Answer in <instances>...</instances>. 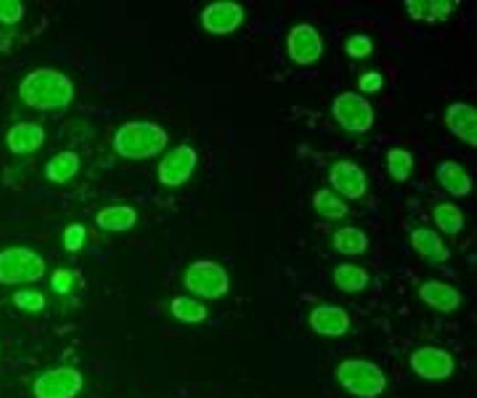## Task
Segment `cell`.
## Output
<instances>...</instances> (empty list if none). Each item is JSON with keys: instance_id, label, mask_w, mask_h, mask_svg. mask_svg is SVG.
Returning a JSON list of instances; mask_svg holds the SVG:
<instances>
[{"instance_id": "1", "label": "cell", "mask_w": 477, "mask_h": 398, "mask_svg": "<svg viewBox=\"0 0 477 398\" xmlns=\"http://www.w3.org/2000/svg\"><path fill=\"white\" fill-rule=\"evenodd\" d=\"M22 102L36 111H61L71 105L75 88L71 78L55 69H36L22 80L19 86Z\"/></svg>"}, {"instance_id": "2", "label": "cell", "mask_w": 477, "mask_h": 398, "mask_svg": "<svg viewBox=\"0 0 477 398\" xmlns=\"http://www.w3.org/2000/svg\"><path fill=\"white\" fill-rule=\"evenodd\" d=\"M170 136L154 121H127L114 134L112 146L121 158L131 160L156 158L165 150Z\"/></svg>"}, {"instance_id": "3", "label": "cell", "mask_w": 477, "mask_h": 398, "mask_svg": "<svg viewBox=\"0 0 477 398\" xmlns=\"http://www.w3.org/2000/svg\"><path fill=\"white\" fill-rule=\"evenodd\" d=\"M337 381L358 398H376L388 387L381 367L369 360H344L336 371Z\"/></svg>"}, {"instance_id": "4", "label": "cell", "mask_w": 477, "mask_h": 398, "mask_svg": "<svg viewBox=\"0 0 477 398\" xmlns=\"http://www.w3.org/2000/svg\"><path fill=\"white\" fill-rule=\"evenodd\" d=\"M47 271L41 254L28 247H8L0 251V284L20 285L39 282Z\"/></svg>"}, {"instance_id": "5", "label": "cell", "mask_w": 477, "mask_h": 398, "mask_svg": "<svg viewBox=\"0 0 477 398\" xmlns=\"http://www.w3.org/2000/svg\"><path fill=\"white\" fill-rule=\"evenodd\" d=\"M184 286L195 296L218 300L229 293V274L217 261L196 260L185 271Z\"/></svg>"}, {"instance_id": "6", "label": "cell", "mask_w": 477, "mask_h": 398, "mask_svg": "<svg viewBox=\"0 0 477 398\" xmlns=\"http://www.w3.org/2000/svg\"><path fill=\"white\" fill-rule=\"evenodd\" d=\"M331 114L341 128H344L349 133H369L375 123L373 106L358 92L337 95L331 106Z\"/></svg>"}, {"instance_id": "7", "label": "cell", "mask_w": 477, "mask_h": 398, "mask_svg": "<svg viewBox=\"0 0 477 398\" xmlns=\"http://www.w3.org/2000/svg\"><path fill=\"white\" fill-rule=\"evenodd\" d=\"M83 387V373L77 367H55L35 379L33 395L35 398H77Z\"/></svg>"}, {"instance_id": "8", "label": "cell", "mask_w": 477, "mask_h": 398, "mask_svg": "<svg viewBox=\"0 0 477 398\" xmlns=\"http://www.w3.org/2000/svg\"><path fill=\"white\" fill-rule=\"evenodd\" d=\"M196 165L197 152L193 146H176L158 165L159 183L172 189L181 187L193 176Z\"/></svg>"}, {"instance_id": "9", "label": "cell", "mask_w": 477, "mask_h": 398, "mask_svg": "<svg viewBox=\"0 0 477 398\" xmlns=\"http://www.w3.org/2000/svg\"><path fill=\"white\" fill-rule=\"evenodd\" d=\"M289 58L299 66L318 63L324 55V39L312 24H297L291 28L287 38Z\"/></svg>"}, {"instance_id": "10", "label": "cell", "mask_w": 477, "mask_h": 398, "mask_svg": "<svg viewBox=\"0 0 477 398\" xmlns=\"http://www.w3.org/2000/svg\"><path fill=\"white\" fill-rule=\"evenodd\" d=\"M411 367L420 378L440 381L451 377L456 371V361L443 348L421 347L412 352L409 358Z\"/></svg>"}, {"instance_id": "11", "label": "cell", "mask_w": 477, "mask_h": 398, "mask_svg": "<svg viewBox=\"0 0 477 398\" xmlns=\"http://www.w3.org/2000/svg\"><path fill=\"white\" fill-rule=\"evenodd\" d=\"M244 20L246 12L235 2H213L204 8L201 13L204 30L215 36H226L236 32Z\"/></svg>"}, {"instance_id": "12", "label": "cell", "mask_w": 477, "mask_h": 398, "mask_svg": "<svg viewBox=\"0 0 477 398\" xmlns=\"http://www.w3.org/2000/svg\"><path fill=\"white\" fill-rule=\"evenodd\" d=\"M328 181L333 189L351 201L361 199L369 189L367 175L351 160H339L330 168Z\"/></svg>"}, {"instance_id": "13", "label": "cell", "mask_w": 477, "mask_h": 398, "mask_svg": "<svg viewBox=\"0 0 477 398\" xmlns=\"http://www.w3.org/2000/svg\"><path fill=\"white\" fill-rule=\"evenodd\" d=\"M308 324L318 335L341 338L350 330V316L337 305H319L310 313Z\"/></svg>"}, {"instance_id": "14", "label": "cell", "mask_w": 477, "mask_h": 398, "mask_svg": "<svg viewBox=\"0 0 477 398\" xmlns=\"http://www.w3.org/2000/svg\"><path fill=\"white\" fill-rule=\"evenodd\" d=\"M445 125L458 140L477 148V111L464 102L452 103L445 113Z\"/></svg>"}, {"instance_id": "15", "label": "cell", "mask_w": 477, "mask_h": 398, "mask_svg": "<svg viewBox=\"0 0 477 398\" xmlns=\"http://www.w3.org/2000/svg\"><path fill=\"white\" fill-rule=\"evenodd\" d=\"M420 299L434 310L439 313L450 315L452 311L458 310L462 304V294L458 288L451 285L440 282V280H429L421 285L419 290Z\"/></svg>"}, {"instance_id": "16", "label": "cell", "mask_w": 477, "mask_h": 398, "mask_svg": "<svg viewBox=\"0 0 477 398\" xmlns=\"http://www.w3.org/2000/svg\"><path fill=\"white\" fill-rule=\"evenodd\" d=\"M44 128L38 125V123L20 121V123H16L14 127L8 129V150L13 154H18V156L38 152L39 148L44 145Z\"/></svg>"}, {"instance_id": "17", "label": "cell", "mask_w": 477, "mask_h": 398, "mask_svg": "<svg viewBox=\"0 0 477 398\" xmlns=\"http://www.w3.org/2000/svg\"><path fill=\"white\" fill-rule=\"evenodd\" d=\"M411 246L414 247L415 253L420 254L423 259L434 263H443L451 259V251L433 229L419 228L412 230Z\"/></svg>"}, {"instance_id": "18", "label": "cell", "mask_w": 477, "mask_h": 398, "mask_svg": "<svg viewBox=\"0 0 477 398\" xmlns=\"http://www.w3.org/2000/svg\"><path fill=\"white\" fill-rule=\"evenodd\" d=\"M437 181L440 187L446 190L454 198H465L473 190V179L470 173L462 165L454 160H443L437 165Z\"/></svg>"}, {"instance_id": "19", "label": "cell", "mask_w": 477, "mask_h": 398, "mask_svg": "<svg viewBox=\"0 0 477 398\" xmlns=\"http://www.w3.org/2000/svg\"><path fill=\"white\" fill-rule=\"evenodd\" d=\"M404 7L412 20L435 24L450 20L454 4L448 0H407Z\"/></svg>"}, {"instance_id": "20", "label": "cell", "mask_w": 477, "mask_h": 398, "mask_svg": "<svg viewBox=\"0 0 477 398\" xmlns=\"http://www.w3.org/2000/svg\"><path fill=\"white\" fill-rule=\"evenodd\" d=\"M137 218V212L131 206H111L96 214V222L106 232H127L135 226Z\"/></svg>"}, {"instance_id": "21", "label": "cell", "mask_w": 477, "mask_h": 398, "mask_svg": "<svg viewBox=\"0 0 477 398\" xmlns=\"http://www.w3.org/2000/svg\"><path fill=\"white\" fill-rule=\"evenodd\" d=\"M81 167L80 154L72 150L58 152L45 165V177L55 183H69L77 176Z\"/></svg>"}, {"instance_id": "22", "label": "cell", "mask_w": 477, "mask_h": 398, "mask_svg": "<svg viewBox=\"0 0 477 398\" xmlns=\"http://www.w3.org/2000/svg\"><path fill=\"white\" fill-rule=\"evenodd\" d=\"M370 240L361 229L345 226L333 235V246L345 257H358L369 249Z\"/></svg>"}, {"instance_id": "23", "label": "cell", "mask_w": 477, "mask_h": 398, "mask_svg": "<svg viewBox=\"0 0 477 398\" xmlns=\"http://www.w3.org/2000/svg\"><path fill=\"white\" fill-rule=\"evenodd\" d=\"M333 278L337 288L344 293H361L370 284V274L364 268L351 263L336 266Z\"/></svg>"}, {"instance_id": "24", "label": "cell", "mask_w": 477, "mask_h": 398, "mask_svg": "<svg viewBox=\"0 0 477 398\" xmlns=\"http://www.w3.org/2000/svg\"><path fill=\"white\" fill-rule=\"evenodd\" d=\"M434 222L435 226L450 237H456L465 228L464 212L458 209L456 204L442 203L434 209Z\"/></svg>"}, {"instance_id": "25", "label": "cell", "mask_w": 477, "mask_h": 398, "mask_svg": "<svg viewBox=\"0 0 477 398\" xmlns=\"http://www.w3.org/2000/svg\"><path fill=\"white\" fill-rule=\"evenodd\" d=\"M312 207L327 220H342L349 215V206L328 189H320L314 193Z\"/></svg>"}, {"instance_id": "26", "label": "cell", "mask_w": 477, "mask_h": 398, "mask_svg": "<svg viewBox=\"0 0 477 398\" xmlns=\"http://www.w3.org/2000/svg\"><path fill=\"white\" fill-rule=\"evenodd\" d=\"M170 311L178 321L185 324L204 323L209 317V310L205 305L187 296L174 297L170 304Z\"/></svg>"}, {"instance_id": "27", "label": "cell", "mask_w": 477, "mask_h": 398, "mask_svg": "<svg viewBox=\"0 0 477 398\" xmlns=\"http://www.w3.org/2000/svg\"><path fill=\"white\" fill-rule=\"evenodd\" d=\"M390 177L396 183H407L414 168L412 154L403 148H390L386 154Z\"/></svg>"}, {"instance_id": "28", "label": "cell", "mask_w": 477, "mask_h": 398, "mask_svg": "<svg viewBox=\"0 0 477 398\" xmlns=\"http://www.w3.org/2000/svg\"><path fill=\"white\" fill-rule=\"evenodd\" d=\"M13 304L26 313H41L47 307V299L38 290H18L13 294Z\"/></svg>"}, {"instance_id": "29", "label": "cell", "mask_w": 477, "mask_h": 398, "mask_svg": "<svg viewBox=\"0 0 477 398\" xmlns=\"http://www.w3.org/2000/svg\"><path fill=\"white\" fill-rule=\"evenodd\" d=\"M86 237H88L86 226L78 224V222H73V224L67 226L65 230H64V247H65L69 253H78V251L83 249L84 243H86Z\"/></svg>"}, {"instance_id": "30", "label": "cell", "mask_w": 477, "mask_h": 398, "mask_svg": "<svg viewBox=\"0 0 477 398\" xmlns=\"http://www.w3.org/2000/svg\"><path fill=\"white\" fill-rule=\"evenodd\" d=\"M345 53L351 58L363 59L373 53V41L365 35H357L345 41Z\"/></svg>"}, {"instance_id": "31", "label": "cell", "mask_w": 477, "mask_h": 398, "mask_svg": "<svg viewBox=\"0 0 477 398\" xmlns=\"http://www.w3.org/2000/svg\"><path fill=\"white\" fill-rule=\"evenodd\" d=\"M26 7L19 0H0V22L14 26L24 18Z\"/></svg>"}, {"instance_id": "32", "label": "cell", "mask_w": 477, "mask_h": 398, "mask_svg": "<svg viewBox=\"0 0 477 398\" xmlns=\"http://www.w3.org/2000/svg\"><path fill=\"white\" fill-rule=\"evenodd\" d=\"M73 280H75V274L73 272L69 271V269H64V268H59L51 276V288L59 296H65V294L71 293L72 286H73Z\"/></svg>"}, {"instance_id": "33", "label": "cell", "mask_w": 477, "mask_h": 398, "mask_svg": "<svg viewBox=\"0 0 477 398\" xmlns=\"http://www.w3.org/2000/svg\"><path fill=\"white\" fill-rule=\"evenodd\" d=\"M382 86H384V80H382L381 74L376 70L365 72L358 82V89L365 94H376L381 90Z\"/></svg>"}]
</instances>
